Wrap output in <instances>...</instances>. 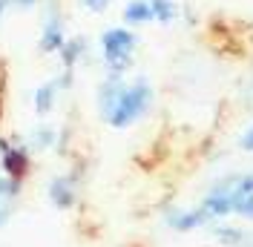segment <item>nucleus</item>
<instances>
[{"label":"nucleus","mask_w":253,"mask_h":247,"mask_svg":"<svg viewBox=\"0 0 253 247\" xmlns=\"http://www.w3.org/2000/svg\"><path fill=\"white\" fill-rule=\"evenodd\" d=\"M153 101H156V89H153L150 78L138 75V78H132V81H126V86L121 89L115 107L110 109V115L104 121L110 124L112 129H126V126L138 124L150 112Z\"/></svg>","instance_id":"1"},{"label":"nucleus","mask_w":253,"mask_h":247,"mask_svg":"<svg viewBox=\"0 0 253 247\" xmlns=\"http://www.w3.org/2000/svg\"><path fill=\"white\" fill-rule=\"evenodd\" d=\"M98 49H101V61L107 66V72H118L126 75L135 63V52H138V35L129 26H110L101 32L98 38Z\"/></svg>","instance_id":"2"},{"label":"nucleus","mask_w":253,"mask_h":247,"mask_svg":"<svg viewBox=\"0 0 253 247\" xmlns=\"http://www.w3.org/2000/svg\"><path fill=\"white\" fill-rule=\"evenodd\" d=\"M32 167V153L26 147V138H15V135H6L0 138V172L23 181L29 175Z\"/></svg>","instance_id":"3"},{"label":"nucleus","mask_w":253,"mask_h":247,"mask_svg":"<svg viewBox=\"0 0 253 247\" xmlns=\"http://www.w3.org/2000/svg\"><path fill=\"white\" fill-rule=\"evenodd\" d=\"M66 20L63 12L55 0H46V9H43V20H41V38H38V49L43 55H58L66 41Z\"/></svg>","instance_id":"4"},{"label":"nucleus","mask_w":253,"mask_h":247,"mask_svg":"<svg viewBox=\"0 0 253 247\" xmlns=\"http://www.w3.org/2000/svg\"><path fill=\"white\" fill-rule=\"evenodd\" d=\"M49 204L55 210H72L81 199V172L69 170V172H58L46 187Z\"/></svg>","instance_id":"5"},{"label":"nucleus","mask_w":253,"mask_h":247,"mask_svg":"<svg viewBox=\"0 0 253 247\" xmlns=\"http://www.w3.org/2000/svg\"><path fill=\"white\" fill-rule=\"evenodd\" d=\"M72 81H75V72H69V69H63L58 78H49V81H43V83L35 89V95H32V101H35V112H38L41 118H46L49 112L58 107V98H61V92H66V89L72 86Z\"/></svg>","instance_id":"6"},{"label":"nucleus","mask_w":253,"mask_h":247,"mask_svg":"<svg viewBox=\"0 0 253 247\" xmlns=\"http://www.w3.org/2000/svg\"><path fill=\"white\" fill-rule=\"evenodd\" d=\"M207 233H210V239L216 242V245L221 247H253V224H248V221H213L210 227H207Z\"/></svg>","instance_id":"7"},{"label":"nucleus","mask_w":253,"mask_h":247,"mask_svg":"<svg viewBox=\"0 0 253 247\" xmlns=\"http://www.w3.org/2000/svg\"><path fill=\"white\" fill-rule=\"evenodd\" d=\"M161 221L170 227L173 233H193V230H207V216L202 213V207H164L161 213Z\"/></svg>","instance_id":"8"},{"label":"nucleus","mask_w":253,"mask_h":247,"mask_svg":"<svg viewBox=\"0 0 253 247\" xmlns=\"http://www.w3.org/2000/svg\"><path fill=\"white\" fill-rule=\"evenodd\" d=\"M124 86H126V75L107 72V75L101 78V83H98V89H95V104H98V115H101V118L110 115V109L115 107V101H118V95H121Z\"/></svg>","instance_id":"9"},{"label":"nucleus","mask_w":253,"mask_h":247,"mask_svg":"<svg viewBox=\"0 0 253 247\" xmlns=\"http://www.w3.org/2000/svg\"><path fill=\"white\" fill-rule=\"evenodd\" d=\"M86 55H89V41H86L84 35H69V38L63 41L61 52H58L61 66H63V69H69V72H75V69H78V63L86 61Z\"/></svg>","instance_id":"10"},{"label":"nucleus","mask_w":253,"mask_h":247,"mask_svg":"<svg viewBox=\"0 0 253 247\" xmlns=\"http://www.w3.org/2000/svg\"><path fill=\"white\" fill-rule=\"evenodd\" d=\"M58 144H61V129L52 126V124H38L29 135H26V147H29L32 155L35 153H49V150L58 147Z\"/></svg>","instance_id":"11"},{"label":"nucleus","mask_w":253,"mask_h":247,"mask_svg":"<svg viewBox=\"0 0 253 247\" xmlns=\"http://www.w3.org/2000/svg\"><path fill=\"white\" fill-rule=\"evenodd\" d=\"M121 17H124V26H129V29H141V26L156 23V20H153V6H150V0H129L124 9H121Z\"/></svg>","instance_id":"12"},{"label":"nucleus","mask_w":253,"mask_h":247,"mask_svg":"<svg viewBox=\"0 0 253 247\" xmlns=\"http://www.w3.org/2000/svg\"><path fill=\"white\" fill-rule=\"evenodd\" d=\"M233 218L253 224V196L239 190V172H233Z\"/></svg>","instance_id":"13"},{"label":"nucleus","mask_w":253,"mask_h":247,"mask_svg":"<svg viewBox=\"0 0 253 247\" xmlns=\"http://www.w3.org/2000/svg\"><path fill=\"white\" fill-rule=\"evenodd\" d=\"M150 6H153V20L161 26H170L181 17V6L175 0H150Z\"/></svg>","instance_id":"14"},{"label":"nucleus","mask_w":253,"mask_h":247,"mask_svg":"<svg viewBox=\"0 0 253 247\" xmlns=\"http://www.w3.org/2000/svg\"><path fill=\"white\" fill-rule=\"evenodd\" d=\"M239 150L248 153V155H253V121L242 129V135H239Z\"/></svg>","instance_id":"15"},{"label":"nucleus","mask_w":253,"mask_h":247,"mask_svg":"<svg viewBox=\"0 0 253 247\" xmlns=\"http://www.w3.org/2000/svg\"><path fill=\"white\" fill-rule=\"evenodd\" d=\"M78 3L84 6V9H86V12H92V15H101V12H107V9H110L115 0H78Z\"/></svg>","instance_id":"16"},{"label":"nucleus","mask_w":253,"mask_h":247,"mask_svg":"<svg viewBox=\"0 0 253 247\" xmlns=\"http://www.w3.org/2000/svg\"><path fill=\"white\" fill-rule=\"evenodd\" d=\"M41 3H46V0H12V6H17V9H35Z\"/></svg>","instance_id":"17"},{"label":"nucleus","mask_w":253,"mask_h":247,"mask_svg":"<svg viewBox=\"0 0 253 247\" xmlns=\"http://www.w3.org/2000/svg\"><path fill=\"white\" fill-rule=\"evenodd\" d=\"M9 6H12V0H0V23H3V17L9 12Z\"/></svg>","instance_id":"18"},{"label":"nucleus","mask_w":253,"mask_h":247,"mask_svg":"<svg viewBox=\"0 0 253 247\" xmlns=\"http://www.w3.org/2000/svg\"><path fill=\"white\" fill-rule=\"evenodd\" d=\"M9 216H12V210L0 204V224H6V221H9Z\"/></svg>","instance_id":"19"}]
</instances>
